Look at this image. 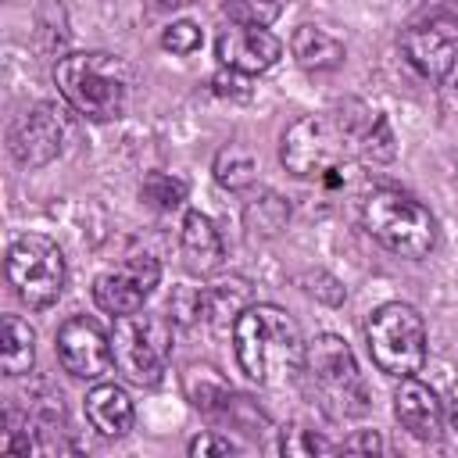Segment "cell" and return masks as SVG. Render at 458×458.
Instances as JSON below:
<instances>
[{"label": "cell", "instance_id": "cell-5", "mask_svg": "<svg viewBox=\"0 0 458 458\" xmlns=\"http://www.w3.org/2000/svg\"><path fill=\"white\" fill-rule=\"evenodd\" d=\"M361 225L365 233L383 243L386 250L401 254V258H426L437 243V222L429 215L426 204H419L415 197L394 190V186H383V190H372L361 204Z\"/></svg>", "mask_w": 458, "mask_h": 458}, {"label": "cell", "instance_id": "cell-9", "mask_svg": "<svg viewBox=\"0 0 458 458\" xmlns=\"http://www.w3.org/2000/svg\"><path fill=\"white\" fill-rule=\"evenodd\" d=\"M401 50L426 79L458 86V18L437 14L401 32Z\"/></svg>", "mask_w": 458, "mask_h": 458}, {"label": "cell", "instance_id": "cell-27", "mask_svg": "<svg viewBox=\"0 0 458 458\" xmlns=\"http://www.w3.org/2000/svg\"><path fill=\"white\" fill-rule=\"evenodd\" d=\"M211 86H215L218 97H250L247 75H243V72H233V68H222V72L211 79Z\"/></svg>", "mask_w": 458, "mask_h": 458}, {"label": "cell", "instance_id": "cell-10", "mask_svg": "<svg viewBox=\"0 0 458 458\" xmlns=\"http://www.w3.org/2000/svg\"><path fill=\"white\" fill-rule=\"evenodd\" d=\"M72 136V122L57 104H36L11 125V154L25 168H43L54 157L64 154V143Z\"/></svg>", "mask_w": 458, "mask_h": 458}, {"label": "cell", "instance_id": "cell-30", "mask_svg": "<svg viewBox=\"0 0 458 458\" xmlns=\"http://www.w3.org/2000/svg\"><path fill=\"white\" fill-rule=\"evenodd\" d=\"M161 7H182V4H190V0H157Z\"/></svg>", "mask_w": 458, "mask_h": 458}, {"label": "cell", "instance_id": "cell-18", "mask_svg": "<svg viewBox=\"0 0 458 458\" xmlns=\"http://www.w3.org/2000/svg\"><path fill=\"white\" fill-rule=\"evenodd\" d=\"M36 361V333L29 322L18 315H4V347H0V365L4 376H25Z\"/></svg>", "mask_w": 458, "mask_h": 458}, {"label": "cell", "instance_id": "cell-23", "mask_svg": "<svg viewBox=\"0 0 458 458\" xmlns=\"http://www.w3.org/2000/svg\"><path fill=\"white\" fill-rule=\"evenodd\" d=\"M279 451L290 454V458H311V454H333L340 451L333 440H326L322 433L315 429H304V426H286L279 433Z\"/></svg>", "mask_w": 458, "mask_h": 458}, {"label": "cell", "instance_id": "cell-15", "mask_svg": "<svg viewBox=\"0 0 458 458\" xmlns=\"http://www.w3.org/2000/svg\"><path fill=\"white\" fill-rule=\"evenodd\" d=\"M182 258H186V268L197 272V276H211L218 265H222V236L215 229V222L204 215V211H186L182 218Z\"/></svg>", "mask_w": 458, "mask_h": 458}, {"label": "cell", "instance_id": "cell-16", "mask_svg": "<svg viewBox=\"0 0 458 458\" xmlns=\"http://www.w3.org/2000/svg\"><path fill=\"white\" fill-rule=\"evenodd\" d=\"M86 419L89 426L100 433V437H125L132 429V401L122 386L114 383H97L89 394H86Z\"/></svg>", "mask_w": 458, "mask_h": 458}, {"label": "cell", "instance_id": "cell-13", "mask_svg": "<svg viewBox=\"0 0 458 458\" xmlns=\"http://www.w3.org/2000/svg\"><path fill=\"white\" fill-rule=\"evenodd\" d=\"M279 54H283V43L265 25H247V21H233L215 43L218 64L243 72V75L268 72L279 61Z\"/></svg>", "mask_w": 458, "mask_h": 458}, {"label": "cell", "instance_id": "cell-1", "mask_svg": "<svg viewBox=\"0 0 458 458\" xmlns=\"http://www.w3.org/2000/svg\"><path fill=\"white\" fill-rule=\"evenodd\" d=\"M304 347L297 322L279 304H247L233 322L236 361L258 386H283L304 372Z\"/></svg>", "mask_w": 458, "mask_h": 458}, {"label": "cell", "instance_id": "cell-19", "mask_svg": "<svg viewBox=\"0 0 458 458\" xmlns=\"http://www.w3.org/2000/svg\"><path fill=\"white\" fill-rule=\"evenodd\" d=\"M243 301H247V283L243 279L208 286V290H200V318H211L215 326H222L225 318L236 322V315L243 311Z\"/></svg>", "mask_w": 458, "mask_h": 458}, {"label": "cell", "instance_id": "cell-4", "mask_svg": "<svg viewBox=\"0 0 458 458\" xmlns=\"http://www.w3.org/2000/svg\"><path fill=\"white\" fill-rule=\"evenodd\" d=\"M304 376L311 383V394L333 419H354L369 411V390L347 340L333 333L315 336L304 347Z\"/></svg>", "mask_w": 458, "mask_h": 458}, {"label": "cell", "instance_id": "cell-2", "mask_svg": "<svg viewBox=\"0 0 458 458\" xmlns=\"http://www.w3.org/2000/svg\"><path fill=\"white\" fill-rule=\"evenodd\" d=\"M372 111H365L361 122L344 114H304L297 118L279 143V161L297 179H326L336 186L344 179V165L361 154V129L369 125Z\"/></svg>", "mask_w": 458, "mask_h": 458}, {"label": "cell", "instance_id": "cell-24", "mask_svg": "<svg viewBox=\"0 0 458 458\" xmlns=\"http://www.w3.org/2000/svg\"><path fill=\"white\" fill-rule=\"evenodd\" d=\"M286 0H229L225 14L233 21H247V25H268L272 18H279Z\"/></svg>", "mask_w": 458, "mask_h": 458}, {"label": "cell", "instance_id": "cell-11", "mask_svg": "<svg viewBox=\"0 0 458 458\" xmlns=\"http://www.w3.org/2000/svg\"><path fill=\"white\" fill-rule=\"evenodd\" d=\"M161 279V265L150 254H132L118 268H107L93 279V301L107 315H129L140 311L143 301L154 293Z\"/></svg>", "mask_w": 458, "mask_h": 458}, {"label": "cell", "instance_id": "cell-12", "mask_svg": "<svg viewBox=\"0 0 458 458\" xmlns=\"http://www.w3.org/2000/svg\"><path fill=\"white\" fill-rule=\"evenodd\" d=\"M57 358L68 376L75 379H100L114 358H111V333L100 329L97 318L72 315L57 326Z\"/></svg>", "mask_w": 458, "mask_h": 458}, {"label": "cell", "instance_id": "cell-28", "mask_svg": "<svg viewBox=\"0 0 458 458\" xmlns=\"http://www.w3.org/2000/svg\"><path fill=\"white\" fill-rule=\"evenodd\" d=\"M340 451H386V444H383V437L376 429H361V433L347 437L340 444Z\"/></svg>", "mask_w": 458, "mask_h": 458}, {"label": "cell", "instance_id": "cell-21", "mask_svg": "<svg viewBox=\"0 0 458 458\" xmlns=\"http://www.w3.org/2000/svg\"><path fill=\"white\" fill-rule=\"evenodd\" d=\"M140 197L154 211H175L186 200V182L179 175H168V172H147L140 182Z\"/></svg>", "mask_w": 458, "mask_h": 458}, {"label": "cell", "instance_id": "cell-22", "mask_svg": "<svg viewBox=\"0 0 458 458\" xmlns=\"http://www.w3.org/2000/svg\"><path fill=\"white\" fill-rule=\"evenodd\" d=\"M286 218H290V208H286V200L283 197H276V193H258L250 204H247V225L254 229V233H261V236H276L283 225H286Z\"/></svg>", "mask_w": 458, "mask_h": 458}, {"label": "cell", "instance_id": "cell-3", "mask_svg": "<svg viewBox=\"0 0 458 458\" xmlns=\"http://www.w3.org/2000/svg\"><path fill=\"white\" fill-rule=\"evenodd\" d=\"M129 64L114 54H64L54 64V82L61 97L86 118L93 122H111L122 118L125 97H129Z\"/></svg>", "mask_w": 458, "mask_h": 458}, {"label": "cell", "instance_id": "cell-7", "mask_svg": "<svg viewBox=\"0 0 458 458\" xmlns=\"http://www.w3.org/2000/svg\"><path fill=\"white\" fill-rule=\"evenodd\" d=\"M172 351V336H168V322L157 315H114V329H111V358L114 369L136 383V386H154L165 372Z\"/></svg>", "mask_w": 458, "mask_h": 458}, {"label": "cell", "instance_id": "cell-25", "mask_svg": "<svg viewBox=\"0 0 458 458\" xmlns=\"http://www.w3.org/2000/svg\"><path fill=\"white\" fill-rule=\"evenodd\" d=\"M200 43H204V32L193 21H172L161 32V47L168 54H193V50H200Z\"/></svg>", "mask_w": 458, "mask_h": 458}, {"label": "cell", "instance_id": "cell-26", "mask_svg": "<svg viewBox=\"0 0 458 458\" xmlns=\"http://www.w3.org/2000/svg\"><path fill=\"white\" fill-rule=\"evenodd\" d=\"M186 451H190L193 458H204V454H236L240 444H233L229 437H218V433H200V437L190 440Z\"/></svg>", "mask_w": 458, "mask_h": 458}, {"label": "cell", "instance_id": "cell-31", "mask_svg": "<svg viewBox=\"0 0 458 458\" xmlns=\"http://www.w3.org/2000/svg\"><path fill=\"white\" fill-rule=\"evenodd\" d=\"M454 18H458V7H454Z\"/></svg>", "mask_w": 458, "mask_h": 458}, {"label": "cell", "instance_id": "cell-17", "mask_svg": "<svg viewBox=\"0 0 458 458\" xmlns=\"http://www.w3.org/2000/svg\"><path fill=\"white\" fill-rule=\"evenodd\" d=\"M290 50H293V61L308 72H333L344 64V43L318 25H301L290 39Z\"/></svg>", "mask_w": 458, "mask_h": 458}, {"label": "cell", "instance_id": "cell-8", "mask_svg": "<svg viewBox=\"0 0 458 458\" xmlns=\"http://www.w3.org/2000/svg\"><path fill=\"white\" fill-rule=\"evenodd\" d=\"M7 279L29 308H50L64 290V254L54 240L25 233L7 250Z\"/></svg>", "mask_w": 458, "mask_h": 458}, {"label": "cell", "instance_id": "cell-6", "mask_svg": "<svg viewBox=\"0 0 458 458\" xmlns=\"http://www.w3.org/2000/svg\"><path fill=\"white\" fill-rule=\"evenodd\" d=\"M365 340L376 369L386 376L404 379L426 365V322L411 304L390 301L376 308L369 318Z\"/></svg>", "mask_w": 458, "mask_h": 458}, {"label": "cell", "instance_id": "cell-14", "mask_svg": "<svg viewBox=\"0 0 458 458\" xmlns=\"http://www.w3.org/2000/svg\"><path fill=\"white\" fill-rule=\"evenodd\" d=\"M394 415L415 440H437L444 433V408L437 394L415 376H404L394 390Z\"/></svg>", "mask_w": 458, "mask_h": 458}, {"label": "cell", "instance_id": "cell-29", "mask_svg": "<svg viewBox=\"0 0 458 458\" xmlns=\"http://www.w3.org/2000/svg\"><path fill=\"white\" fill-rule=\"evenodd\" d=\"M451 419H454V429H458V383L451 386Z\"/></svg>", "mask_w": 458, "mask_h": 458}, {"label": "cell", "instance_id": "cell-20", "mask_svg": "<svg viewBox=\"0 0 458 458\" xmlns=\"http://www.w3.org/2000/svg\"><path fill=\"white\" fill-rule=\"evenodd\" d=\"M254 175H258V161H254V154L247 147L229 143V147L218 150V157H215V179L225 190H247L254 182Z\"/></svg>", "mask_w": 458, "mask_h": 458}]
</instances>
